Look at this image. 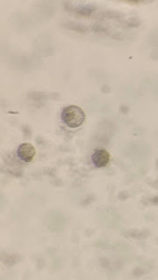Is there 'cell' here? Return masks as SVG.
Wrapping results in <instances>:
<instances>
[{
	"instance_id": "1",
	"label": "cell",
	"mask_w": 158,
	"mask_h": 280,
	"mask_svg": "<svg viewBox=\"0 0 158 280\" xmlns=\"http://www.w3.org/2000/svg\"><path fill=\"white\" fill-rule=\"evenodd\" d=\"M61 118L67 126L75 129L83 124L85 119V114L79 106L70 105L62 109Z\"/></svg>"
},
{
	"instance_id": "2",
	"label": "cell",
	"mask_w": 158,
	"mask_h": 280,
	"mask_svg": "<svg viewBox=\"0 0 158 280\" xmlns=\"http://www.w3.org/2000/svg\"><path fill=\"white\" fill-rule=\"evenodd\" d=\"M17 156L21 161L25 163H30L33 161L35 156V149L32 144L28 143H23L20 144L16 151Z\"/></svg>"
},
{
	"instance_id": "3",
	"label": "cell",
	"mask_w": 158,
	"mask_h": 280,
	"mask_svg": "<svg viewBox=\"0 0 158 280\" xmlns=\"http://www.w3.org/2000/svg\"><path fill=\"white\" fill-rule=\"evenodd\" d=\"M91 159L93 166H96L98 168H102L109 164L111 156L110 153L105 149H98L92 153Z\"/></svg>"
}]
</instances>
